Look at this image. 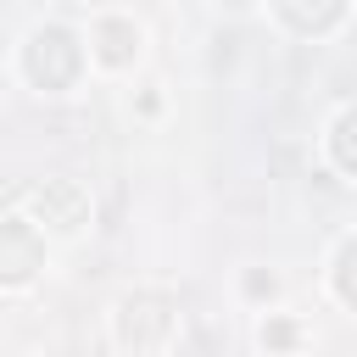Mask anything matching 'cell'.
I'll list each match as a JSON object with an SVG mask.
<instances>
[{
	"mask_svg": "<svg viewBox=\"0 0 357 357\" xmlns=\"http://www.w3.org/2000/svg\"><path fill=\"white\" fill-rule=\"evenodd\" d=\"M78 61H84V50H78V39L67 28H39L28 39V50H22V67H28V78L39 89H67L78 78Z\"/></svg>",
	"mask_w": 357,
	"mask_h": 357,
	"instance_id": "1",
	"label": "cell"
},
{
	"mask_svg": "<svg viewBox=\"0 0 357 357\" xmlns=\"http://www.w3.org/2000/svg\"><path fill=\"white\" fill-rule=\"evenodd\" d=\"M39 262H45V245H39L33 223H22V218L0 223V279L6 284H22Z\"/></svg>",
	"mask_w": 357,
	"mask_h": 357,
	"instance_id": "2",
	"label": "cell"
},
{
	"mask_svg": "<svg viewBox=\"0 0 357 357\" xmlns=\"http://www.w3.org/2000/svg\"><path fill=\"white\" fill-rule=\"evenodd\" d=\"M167 324H173V312H167V301H162V296H134V301L123 307V340H128L139 357L162 346Z\"/></svg>",
	"mask_w": 357,
	"mask_h": 357,
	"instance_id": "3",
	"label": "cell"
},
{
	"mask_svg": "<svg viewBox=\"0 0 357 357\" xmlns=\"http://www.w3.org/2000/svg\"><path fill=\"white\" fill-rule=\"evenodd\" d=\"M33 206H39V218L45 223H56V229H78L84 218H89V201L73 190V184H45V190H33Z\"/></svg>",
	"mask_w": 357,
	"mask_h": 357,
	"instance_id": "4",
	"label": "cell"
},
{
	"mask_svg": "<svg viewBox=\"0 0 357 357\" xmlns=\"http://www.w3.org/2000/svg\"><path fill=\"white\" fill-rule=\"evenodd\" d=\"M279 17L301 33H329L346 17V0H279Z\"/></svg>",
	"mask_w": 357,
	"mask_h": 357,
	"instance_id": "5",
	"label": "cell"
},
{
	"mask_svg": "<svg viewBox=\"0 0 357 357\" xmlns=\"http://www.w3.org/2000/svg\"><path fill=\"white\" fill-rule=\"evenodd\" d=\"M134 50H139V28H134V22H123V17H106V22L95 28V56H100L106 67H123Z\"/></svg>",
	"mask_w": 357,
	"mask_h": 357,
	"instance_id": "6",
	"label": "cell"
},
{
	"mask_svg": "<svg viewBox=\"0 0 357 357\" xmlns=\"http://www.w3.org/2000/svg\"><path fill=\"white\" fill-rule=\"evenodd\" d=\"M329 151H335V162H340L346 173H357V112H346V117L335 123V134H329Z\"/></svg>",
	"mask_w": 357,
	"mask_h": 357,
	"instance_id": "7",
	"label": "cell"
},
{
	"mask_svg": "<svg viewBox=\"0 0 357 357\" xmlns=\"http://www.w3.org/2000/svg\"><path fill=\"white\" fill-rule=\"evenodd\" d=\"M335 290L357 307V240H346V251H340V262H335Z\"/></svg>",
	"mask_w": 357,
	"mask_h": 357,
	"instance_id": "8",
	"label": "cell"
},
{
	"mask_svg": "<svg viewBox=\"0 0 357 357\" xmlns=\"http://www.w3.org/2000/svg\"><path fill=\"white\" fill-rule=\"evenodd\" d=\"M245 290H251V296H273V273H251Z\"/></svg>",
	"mask_w": 357,
	"mask_h": 357,
	"instance_id": "9",
	"label": "cell"
},
{
	"mask_svg": "<svg viewBox=\"0 0 357 357\" xmlns=\"http://www.w3.org/2000/svg\"><path fill=\"white\" fill-rule=\"evenodd\" d=\"M290 340H296L290 324H268V346H290Z\"/></svg>",
	"mask_w": 357,
	"mask_h": 357,
	"instance_id": "10",
	"label": "cell"
},
{
	"mask_svg": "<svg viewBox=\"0 0 357 357\" xmlns=\"http://www.w3.org/2000/svg\"><path fill=\"white\" fill-rule=\"evenodd\" d=\"M229 6H240V0H229Z\"/></svg>",
	"mask_w": 357,
	"mask_h": 357,
	"instance_id": "11",
	"label": "cell"
}]
</instances>
